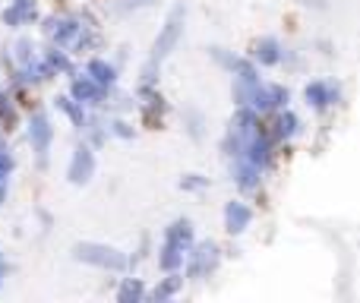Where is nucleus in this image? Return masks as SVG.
<instances>
[{
    "mask_svg": "<svg viewBox=\"0 0 360 303\" xmlns=\"http://www.w3.org/2000/svg\"><path fill=\"white\" fill-rule=\"evenodd\" d=\"M73 256L79 262H89V266H98V269H114V272L127 269V256L111 247H101V243H76Z\"/></svg>",
    "mask_w": 360,
    "mask_h": 303,
    "instance_id": "nucleus-1",
    "label": "nucleus"
},
{
    "mask_svg": "<svg viewBox=\"0 0 360 303\" xmlns=\"http://www.w3.org/2000/svg\"><path fill=\"white\" fill-rule=\"evenodd\" d=\"M180 32H184V6H174V10H171V16H168V22H165V29H162V35H158V41H155L152 63H158L162 57H168V51L177 44Z\"/></svg>",
    "mask_w": 360,
    "mask_h": 303,
    "instance_id": "nucleus-2",
    "label": "nucleus"
},
{
    "mask_svg": "<svg viewBox=\"0 0 360 303\" xmlns=\"http://www.w3.org/2000/svg\"><path fill=\"white\" fill-rule=\"evenodd\" d=\"M288 101V92L285 89H278V86H259V82H253L250 86V92H247V105L253 108V111H272V108H278V105H285Z\"/></svg>",
    "mask_w": 360,
    "mask_h": 303,
    "instance_id": "nucleus-3",
    "label": "nucleus"
},
{
    "mask_svg": "<svg viewBox=\"0 0 360 303\" xmlns=\"http://www.w3.org/2000/svg\"><path fill=\"white\" fill-rule=\"evenodd\" d=\"M256 133V117L253 111H240L234 117V124H231V136H228V149H234L231 155H243V149H247L250 136Z\"/></svg>",
    "mask_w": 360,
    "mask_h": 303,
    "instance_id": "nucleus-4",
    "label": "nucleus"
},
{
    "mask_svg": "<svg viewBox=\"0 0 360 303\" xmlns=\"http://www.w3.org/2000/svg\"><path fill=\"white\" fill-rule=\"evenodd\" d=\"M92 171H95V155L86 149V146H79L73 155V161H70V171H67V177L73 180V183H86L89 177H92Z\"/></svg>",
    "mask_w": 360,
    "mask_h": 303,
    "instance_id": "nucleus-5",
    "label": "nucleus"
},
{
    "mask_svg": "<svg viewBox=\"0 0 360 303\" xmlns=\"http://www.w3.org/2000/svg\"><path fill=\"white\" fill-rule=\"evenodd\" d=\"M250 221H253V212H250L247 205H243V202H228V209H224V224H228L231 234L247 231Z\"/></svg>",
    "mask_w": 360,
    "mask_h": 303,
    "instance_id": "nucleus-6",
    "label": "nucleus"
},
{
    "mask_svg": "<svg viewBox=\"0 0 360 303\" xmlns=\"http://www.w3.org/2000/svg\"><path fill=\"white\" fill-rule=\"evenodd\" d=\"M29 136H32V146L38 149V155L44 158V152H48V143H51V124L44 114H35L29 124Z\"/></svg>",
    "mask_w": 360,
    "mask_h": 303,
    "instance_id": "nucleus-7",
    "label": "nucleus"
},
{
    "mask_svg": "<svg viewBox=\"0 0 360 303\" xmlns=\"http://www.w3.org/2000/svg\"><path fill=\"white\" fill-rule=\"evenodd\" d=\"M215 262H218V250L212 247V243H202V247L196 250V256H193L190 275H193V278H199V275H205L209 269H215Z\"/></svg>",
    "mask_w": 360,
    "mask_h": 303,
    "instance_id": "nucleus-8",
    "label": "nucleus"
},
{
    "mask_svg": "<svg viewBox=\"0 0 360 303\" xmlns=\"http://www.w3.org/2000/svg\"><path fill=\"white\" fill-rule=\"evenodd\" d=\"M243 155H247V161L250 165H256V167H262L269 161V139L262 136L259 130L250 136V143H247V149H243Z\"/></svg>",
    "mask_w": 360,
    "mask_h": 303,
    "instance_id": "nucleus-9",
    "label": "nucleus"
},
{
    "mask_svg": "<svg viewBox=\"0 0 360 303\" xmlns=\"http://www.w3.org/2000/svg\"><path fill=\"white\" fill-rule=\"evenodd\" d=\"M335 95H338V89L326 86V82H310V86H307V101H310L313 108L332 105V98H335Z\"/></svg>",
    "mask_w": 360,
    "mask_h": 303,
    "instance_id": "nucleus-10",
    "label": "nucleus"
},
{
    "mask_svg": "<svg viewBox=\"0 0 360 303\" xmlns=\"http://www.w3.org/2000/svg\"><path fill=\"white\" fill-rule=\"evenodd\" d=\"M79 32V25L73 22V19H51L48 22V35L54 38L57 44H63V41H70V38Z\"/></svg>",
    "mask_w": 360,
    "mask_h": 303,
    "instance_id": "nucleus-11",
    "label": "nucleus"
},
{
    "mask_svg": "<svg viewBox=\"0 0 360 303\" xmlns=\"http://www.w3.org/2000/svg\"><path fill=\"white\" fill-rule=\"evenodd\" d=\"M73 98L76 101H98L101 98V86L95 79H76L73 82Z\"/></svg>",
    "mask_w": 360,
    "mask_h": 303,
    "instance_id": "nucleus-12",
    "label": "nucleus"
},
{
    "mask_svg": "<svg viewBox=\"0 0 360 303\" xmlns=\"http://www.w3.org/2000/svg\"><path fill=\"white\" fill-rule=\"evenodd\" d=\"M281 51H278V41L275 38H262L259 44H256V60L266 63V67H272V63H278Z\"/></svg>",
    "mask_w": 360,
    "mask_h": 303,
    "instance_id": "nucleus-13",
    "label": "nucleus"
},
{
    "mask_svg": "<svg viewBox=\"0 0 360 303\" xmlns=\"http://www.w3.org/2000/svg\"><path fill=\"white\" fill-rule=\"evenodd\" d=\"M168 243H177L180 250H186L193 243V228H190V221H174L168 228Z\"/></svg>",
    "mask_w": 360,
    "mask_h": 303,
    "instance_id": "nucleus-14",
    "label": "nucleus"
},
{
    "mask_svg": "<svg viewBox=\"0 0 360 303\" xmlns=\"http://www.w3.org/2000/svg\"><path fill=\"white\" fill-rule=\"evenodd\" d=\"M89 76H92V79L98 82L101 89H105V86H111V82L117 79V73H114V67H111V63H105V60H92V63H89Z\"/></svg>",
    "mask_w": 360,
    "mask_h": 303,
    "instance_id": "nucleus-15",
    "label": "nucleus"
},
{
    "mask_svg": "<svg viewBox=\"0 0 360 303\" xmlns=\"http://www.w3.org/2000/svg\"><path fill=\"white\" fill-rule=\"evenodd\" d=\"M35 16V4H32V0H16V4L10 6V10L4 13V19L10 25H16V22H22V19H32Z\"/></svg>",
    "mask_w": 360,
    "mask_h": 303,
    "instance_id": "nucleus-16",
    "label": "nucleus"
},
{
    "mask_svg": "<svg viewBox=\"0 0 360 303\" xmlns=\"http://www.w3.org/2000/svg\"><path fill=\"white\" fill-rule=\"evenodd\" d=\"M237 183H240L243 190H253V186L259 183V167L250 165V161H247V165H240V167H237Z\"/></svg>",
    "mask_w": 360,
    "mask_h": 303,
    "instance_id": "nucleus-17",
    "label": "nucleus"
},
{
    "mask_svg": "<svg viewBox=\"0 0 360 303\" xmlns=\"http://www.w3.org/2000/svg\"><path fill=\"white\" fill-rule=\"evenodd\" d=\"M180 262H184V250H180L177 243H165V250H162V269L174 272Z\"/></svg>",
    "mask_w": 360,
    "mask_h": 303,
    "instance_id": "nucleus-18",
    "label": "nucleus"
},
{
    "mask_svg": "<svg viewBox=\"0 0 360 303\" xmlns=\"http://www.w3.org/2000/svg\"><path fill=\"white\" fill-rule=\"evenodd\" d=\"M294 133H297V117H294V114H281L278 124H275V136L288 139V136H294Z\"/></svg>",
    "mask_w": 360,
    "mask_h": 303,
    "instance_id": "nucleus-19",
    "label": "nucleus"
},
{
    "mask_svg": "<svg viewBox=\"0 0 360 303\" xmlns=\"http://www.w3.org/2000/svg\"><path fill=\"white\" fill-rule=\"evenodd\" d=\"M143 297V285L139 281H124V288H120V303H130V300H139Z\"/></svg>",
    "mask_w": 360,
    "mask_h": 303,
    "instance_id": "nucleus-20",
    "label": "nucleus"
},
{
    "mask_svg": "<svg viewBox=\"0 0 360 303\" xmlns=\"http://www.w3.org/2000/svg\"><path fill=\"white\" fill-rule=\"evenodd\" d=\"M177 285H180V281H177V278L165 281V285H162V288H158V291H155V297H158V300H162V297H168V294H174V291H177Z\"/></svg>",
    "mask_w": 360,
    "mask_h": 303,
    "instance_id": "nucleus-21",
    "label": "nucleus"
},
{
    "mask_svg": "<svg viewBox=\"0 0 360 303\" xmlns=\"http://www.w3.org/2000/svg\"><path fill=\"white\" fill-rule=\"evenodd\" d=\"M60 108L70 114V117L76 120V124H82V111H79V108H73V105H70V98H60Z\"/></svg>",
    "mask_w": 360,
    "mask_h": 303,
    "instance_id": "nucleus-22",
    "label": "nucleus"
},
{
    "mask_svg": "<svg viewBox=\"0 0 360 303\" xmlns=\"http://www.w3.org/2000/svg\"><path fill=\"white\" fill-rule=\"evenodd\" d=\"M180 186H184V190H199V186H202V180H199V177H186Z\"/></svg>",
    "mask_w": 360,
    "mask_h": 303,
    "instance_id": "nucleus-23",
    "label": "nucleus"
},
{
    "mask_svg": "<svg viewBox=\"0 0 360 303\" xmlns=\"http://www.w3.org/2000/svg\"><path fill=\"white\" fill-rule=\"evenodd\" d=\"M146 4H152V0H124L127 10H133V6H146Z\"/></svg>",
    "mask_w": 360,
    "mask_h": 303,
    "instance_id": "nucleus-24",
    "label": "nucleus"
},
{
    "mask_svg": "<svg viewBox=\"0 0 360 303\" xmlns=\"http://www.w3.org/2000/svg\"><path fill=\"white\" fill-rule=\"evenodd\" d=\"M4 193H6V171H0V202H4Z\"/></svg>",
    "mask_w": 360,
    "mask_h": 303,
    "instance_id": "nucleus-25",
    "label": "nucleus"
},
{
    "mask_svg": "<svg viewBox=\"0 0 360 303\" xmlns=\"http://www.w3.org/2000/svg\"><path fill=\"white\" fill-rule=\"evenodd\" d=\"M0 269H4V266H0Z\"/></svg>",
    "mask_w": 360,
    "mask_h": 303,
    "instance_id": "nucleus-26",
    "label": "nucleus"
}]
</instances>
